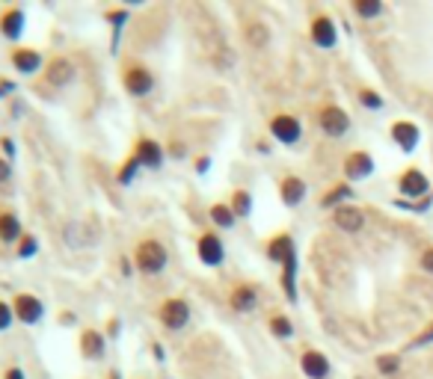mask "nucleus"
Returning a JSON list of instances; mask_svg holds the SVG:
<instances>
[{
    "label": "nucleus",
    "mask_w": 433,
    "mask_h": 379,
    "mask_svg": "<svg viewBox=\"0 0 433 379\" xmlns=\"http://www.w3.org/2000/svg\"><path fill=\"white\" fill-rule=\"evenodd\" d=\"M134 264L140 273L157 276V273L166 270V264H170V252H166V246L161 240H143L134 252Z\"/></svg>",
    "instance_id": "1"
},
{
    "label": "nucleus",
    "mask_w": 433,
    "mask_h": 379,
    "mask_svg": "<svg viewBox=\"0 0 433 379\" xmlns=\"http://www.w3.org/2000/svg\"><path fill=\"white\" fill-rule=\"evenodd\" d=\"M157 317H161V323L166 329H172V332H179V329H184L187 323H190V303L187 299H163L161 308H157Z\"/></svg>",
    "instance_id": "2"
},
{
    "label": "nucleus",
    "mask_w": 433,
    "mask_h": 379,
    "mask_svg": "<svg viewBox=\"0 0 433 379\" xmlns=\"http://www.w3.org/2000/svg\"><path fill=\"white\" fill-rule=\"evenodd\" d=\"M12 311H15V320L24 323V326H36V323L45 320V303L33 294H15Z\"/></svg>",
    "instance_id": "3"
},
{
    "label": "nucleus",
    "mask_w": 433,
    "mask_h": 379,
    "mask_svg": "<svg viewBox=\"0 0 433 379\" xmlns=\"http://www.w3.org/2000/svg\"><path fill=\"white\" fill-rule=\"evenodd\" d=\"M122 86H125L128 95L143 98V95H149L152 89H154V74L145 65L134 63V65H128L125 72H122Z\"/></svg>",
    "instance_id": "4"
},
{
    "label": "nucleus",
    "mask_w": 433,
    "mask_h": 379,
    "mask_svg": "<svg viewBox=\"0 0 433 379\" xmlns=\"http://www.w3.org/2000/svg\"><path fill=\"white\" fill-rule=\"evenodd\" d=\"M318 125L327 136L339 139V136H344L350 131V116H348V110H341L339 104H327L318 113Z\"/></svg>",
    "instance_id": "5"
},
{
    "label": "nucleus",
    "mask_w": 433,
    "mask_h": 379,
    "mask_svg": "<svg viewBox=\"0 0 433 379\" xmlns=\"http://www.w3.org/2000/svg\"><path fill=\"white\" fill-rule=\"evenodd\" d=\"M270 134L273 139H279L282 145H297L300 136H303V125L297 116H288V113H279L270 119Z\"/></svg>",
    "instance_id": "6"
},
{
    "label": "nucleus",
    "mask_w": 433,
    "mask_h": 379,
    "mask_svg": "<svg viewBox=\"0 0 433 379\" xmlns=\"http://www.w3.org/2000/svg\"><path fill=\"white\" fill-rule=\"evenodd\" d=\"M45 81L51 83L54 89H66V86H72L77 81V68L72 59H66V57H54L51 63L45 65Z\"/></svg>",
    "instance_id": "7"
},
{
    "label": "nucleus",
    "mask_w": 433,
    "mask_h": 379,
    "mask_svg": "<svg viewBox=\"0 0 433 379\" xmlns=\"http://www.w3.org/2000/svg\"><path fill=\"white\" fill-rule=\"evenodd\" d=\"M196 255H199V261L205 267H220L225 261V246L220 240V234L205 232L199 240H196Z\"/></svg>",
    "instance_id": "8"
},
{
    "label": "nucleus",
    "mask_w": 433,
    "mask_h": 379,
    "mask_svg": "<svg viewBox=\"0 0 433 379\" xmlns=\"http://www.w3.org/2000/svg\"><path fill=\"white\" fill-rule=\"evenodd\" d=\"M398 193L407 196L410 202L412 198H427L430 196V181L421 169H407L401 178H398Z\"/></svg>",
    "instance_id": "9"
},
{
    "label": "nucleus",
    "mask_w": 433,
    "mask_h": 379,
    "mask_svg": "<svg viewBox=\"0 0 433 379\" xmlns=\"http://www.w3.org/2000/svg\"><path fill=\"white\" fill-rule=\"evenodd\" d=\"M309 36H312V42L318 45L321 51H332V48L339 45V30H336V24H332V18H330V15L312 18Z\"/></svg>",
    "instance_id": "10"
},
{
    "label": "nucleus",
    "mask_w": 433,
    "mask_h": 379,
    "mask_svg": "<svg viewBox=\"0 0 433 379\" xmlns=\"http://www.w3.org/2000/svg\"><path fill=\"white\" fill-rule=\"evenodd\" d=\"M134 157L143 163V169H161L163 161H166V152H163V145L157 143V139L140 136L137 139V145H134Z\"/></svg>",
    "instance_id": "11"
},
{
    "label": "nucleus",
    "mask_w": 433,
    "mask_h": 379,
    "mask_svg": "<svg viewBox=\"0 0 433 379\" xmlns=\"http://www.w3.org/2000/svg\"><path fill=\"white\" fill-rule=\"evenodd\" d=\"M24 27H27V12L21 6H9L0 12V36L6 42H18L24 36Z\"/></svg>",
    "instance_id": "12"
},
{
    "label": "nucleus",
    "mask_w": 433,
    "mask_h": 379,
    "mask_svg": "<svg viewBox=\"0 0 433 379\" xmlns=\"http://www.w3.org/2000/svg\"><path fill=\"white\" fill-rule=\"evenodd\" d=\"M9 63H12V68L18 74L30 77L36 74L39 68H42V54L36 51V48H27V45H15L12 54H9Z\"/></svg>",
    "instance_id": "13"
},
{
    "label": "nucleus",
    "mask_w": 433,
    "mask_h": 379,
    "mask_svg": "<svg viewBox=\"0 0 433 379\" xmlns=\"http://www.w3.org/2000/svg\"><path fill=\"white\" fill-rule=\"evenodd\" d=\"M389 136L392 143H395L401 152H416L419 148V139H421V131L416 122H407V119H401V122H395L389 127Z\"/></svg>",
    "instance_id": "14"
},
{
    "label": "nucleus",
    "mask_w": 433,
    "mask_h": 379,
    "mask_svg": "<svg viewBox=\"0 0 433 379\" xmlns=\"http://www.w3.org/2000/svg\"><path fill=\"white\" fill-rule=\"evenodd\" d=\"M344 178L348 181H362V178H371L374 175V157L368 152H350L344 157Z\"/></svg>",
    "instance_id": "15"
},
{
    "label": "nucleus",
    "mask_w": 433,
    "mask_h": 379,
    "mask_svg": "<svg viewBox=\"0 0 433 379\" xmlns=\"http://www.w3.org/2000/svg\"><path fill=\"white\" fill-rule=\"evenodd\" d=\"M104 332H98V329H83L81 332V356L86 362H101L104 353H107V341H104Z\"/></svg>",
    "instance_id": "16"
},
{
    "label": "nucleus",
    "mask_w": 433,
    "mask_h": 379,
    "mask_svg": "<svg viewBox=\"0 0 433 379\" xmlns=\"http://www.w3.org/2000/svg\"><path fill=\"white\" fill-rule=\"evenodd\" d=\"M332 223H336L341 232L348 234H356L365 228V214L359 211V207H350V205H339L336 211H332Z\"/></svg>",
    "instance_id": "17"
},
{
    "label": "nucleus",
    "mask_w": 433,
    "mask_h": 379,
    "mask_svg": "<svg viewBox=\"0 0 433 379\" xmlns=\"http://www.w3.org/2000/svg\"><path fill=\"white\" fill-rule=\"evenodd\" d=\"M300 367H303V373H306L309 379H330L332 373V365H330V358L318 353V350H306L300 356Z\"/></svg>",
    "instance_id": "18"
},
{
    "label": "nucleus",
    "mask_w": 433,
    "mask_h": 379,
    "mask_svg": "<svg viewBox=\"0 0 433 379\" xmlns=\"http://www.w3.org/2000/svg\"><path fill=\"white\" fill-rule=\"evenodd\" d=\"M306 193H309V187H306V181H303V178H297V175H285V178H282L279 196H282V205H285V207L303 205Z\"/></svg>",
    "instance_id": "19"
},
{
    "label": "nucleus",
    "mask_w": 433,
    "mask_h": 379,
    "mask_svg": "<svg viewBox=\"0 0 433 379\" xmlns=\"http://www.w3.org/2000/svg\"><path fill=\"white\" fill-rule=\"evenodd\" d=\"M229 305H232V311H238V314L255 311V308H259V291H255V285H238L229 296Z\"/></svg>",
    "instance_id": "20"
},
{
    "label": "nucleus",
    "mask_w": 433,
    "mask_h": 379,
    "mask_svg": "<svg viewBox=\"0 0 433 379\" xmlns=\"http://www.w3.org/2000/svg\"><path fill=\"white\" fill-rule=\"evenodd\" d=\"M27 232L21 225V216H18L15 211H0V243H15L21 240Z\"/></svg>",
    "instance_id": "21"
},
{
    "label": "nucleus",
    "mask_w": 433,
    "mask_h": 379,
    "mask_svg": "<svg viewBox=\"0 0 433 379\" xmlns=\"http://www.w3.org/2000/svg\"><path fill=\"white\" fill-rule=\"evenodd\" d=\"M297 252H294V240H291V234H276L273 240L268 243V258L273 264H285L288 258H294Z\"/></svg>",
    "instance_id": "22"
},
{
    "label": "nucleus",
    "mask_w": 433,
    "mask_h": 379,
    "mask_svg": "<svg viewBox=\"0 0 433 379\" xmlns=\"http://www.w3.org/2000/svg\"><path fill=\"white\" fill-rule=\"evenodd\" d=\"M104 18H107V24H110V30H113V42H110V51L116 54V48H119V36H122V30H125V21L131 18V9L128 6H119V9H107L104 12Z\"/></svg>",
    "instance_id": "23"
},
{
    "label": "nucleus",
    "mask_w": 433,
    "mask_h": 379,
    "mask_svg": "<svg viewBox=\"0 0 433 379\" xmlns=\"http://www.w3.org/2000/svg\"><path fill=\"white\" fill-rule=\"evenodd\" d=\"M208 216H211V223L220 225V228H234V223H238V216H234L232 205H223V202L220 205H211Z\"/></svg>",
    "instance_id": "24"
},
{
    "label": "nucleus",
    "mask_w": 433,
    "mask_h": 379,
    "mask_svg": "<svg viewBox=\"0 0 433 379\" xmlns=\"http://www.w3.org/2000/svg\"><path fill=\"white\" fill-rule=\"evenodd\" d=\"M232 211L238 219H247L252 214V193L250 190H234L232 193Z\"/></svg>",
    "instance_id": "25"
},
{
    "label": "nucleus",
    "mask_w": 433,
    "mask_h": 379,
    "mask_svg": "<svg viewBox=\"0 0 433 379\" xmlns=\"http://www.w3.org/2000/svg\"><path fill=\"white\" fill-rule=\"evenodd\" d=\"M140 169H143V163L140 161H137V157L131 154V157H128V161L119 166V172H116V181H119L122 187H131L134 184V178H137V172H140Z\"/></svg>",
    "instance_id": "26"
},
{
    "label": "nucleus",
    "mask_w": 433,
    "mask_h": 379,
    "mask_svg": "<svg viewBox=\"0 0 433 379\" xmlns=\"http://www.w3.org/2000/svg\"><path fill=\"white\" fill-rule=\"evenodd\" d=\"M247 42H250L252 48H268V42H270V30H268V24L252 21V24L247 27Z\"/></svg>",
    "instance_id": "27"
},
{
    "label": "nucleus",
    "mask_w": 433,
    "mask_h": 379,
    "mask_svg": "<svg viewBox=\"0 0 433 379\" xmlns=\"http://www.w3.org/2000/svg\"><path fill=\"white\" fill-rule=\"evenodd\" d=\"M353 196H356V193H353L350 184H336L327 196L321 198V205H323V207H339V202H344V198H353Z\"/></svg>",
    "instance_id": "28"
},
{
    "label": "nucleus",
    "mask_w": 433,
    "mask_h": 379,
    "mask_svg": "<svg viewBox=\"0 0 433 379\" xmlns=\"http://www.w3.org/2000/svg\"><path fill=\"white\" fill-rule=\"evenodd\" d=\"M268 326H270V332L276 335L279 341H288V338H294V323H291L285 314H273Z\"/></svg>",
    "instance_id": "29"
},
{
    "label": "nucleus",
    "mask_w": 433,
    "mask_h": 379,
    "mask_svg": "<svg viewBox=\"0 0 433 379\" xmlns=\"http://www.w3.org/2000/svg\"><path fill=\"white\" fill-rule=\"evenodd\" d=\"M383 6L380 0H356V3H353V12H356L359 18H380L383 15Z\"/></svg>",
    "instance_id": "30"
},
{
    "label": "nucleus",
    "mask_w": 433,
    "mask_h": 379,
    "mask_svg": "<svg viewBox=\"0 0 433 379\" xmlns=\"http://www.w3.org/2000/svg\"><path fill=\"white\" fill-rule=\"evenodd\" d=\"M36 252H39L36 234H24L21 240H18V258H21V261H30V258H36Z\"/></svg>",
    "instance_id": "31"
},
{
    "label": "nucleus",
    "mask_w": 433,
    "mask_h": 379,
    "mask_svg": "<svg viewBox=\"0 0 433 379\" xmlns=\"http://www.w3.org/2000/svg\"><path fill=\"white\" fill-rule=\"evenodd\" d=\"M377 371H380V373H386V376L398 373V371H401V356H395V353L377 356Z\"/></svg>",
    "instance_id": "32"
},
{
    "label": "nucleus",
    "mask_w": 433,
    "mask_h": 379,
    "mask_svg": "<svg viewBox=\"0 0 433 379\" xmlns=\"http://www.w3.org/2000/svg\"><path fill=\"white\" fill-rule=\"evenodd\" d=\"M15 323V311H12V303H3L0 299V332H9Z\"/></svg>",
    "instance_id": "33"
},
{
    "label": "nucleus",
    "mask_w": 433,
    "mask_h": 379,
    "mask_svg": "<svg viewBox=\"0 0 433 379\" xmlns=\"http://www.w3.org/2000/svg\"><path fill=\"white\" fill-rule=\"evenodd\" d=\"M359 101H362V107H368V110H383V98H380V92H374V89H362Z\"/></svg>",
    "instance_id": "34"
},
{
    "label": "nucleus",
    "mask_w": 433,
    "mask_h": 379,
    "mask_svg": "<svg viewBox=\"0 0 433 379\" xmlns=\"http://www.w3.org/2000/svg\"><path fill=\"white\" fill-rule=\"evenodd\" d=\"M0 148H3L6 161H9V163H12V157L18 154V145H15V139H12V136H0Z\"/></svg>",
    "instance_id": "35"
},
{
    "label": "nucleus",
    "mask_w": 433,
    "mask_h": 379,
    "mask_svg": "<svg viewBox=\"0 0 433 379\" xmlns=\"http://www.w3.org/2000/svg\"><path fill=\"white\" fill-rule=\"evenodd\" d=\"M430 341H433V323H430V326H427L425 332H421V335H419V338H416V341H412L410 347H425V344H430Z\"/></svg>",
    "instance_id": "36"
},
{
    "label": "nucleus",
    "mask_w": 433,
    "mask_h": 379,
    "mask_svg": "<svg viewBox=\"0 0 433 379\" xmlns=\"http://www.w3.org/2000/svg\"><path fill=\"white\" fill-rule=\"evenodd\" d=\"M9 178H12V163L6 157H0V184H6Z\"/></svg>",
    "instance_id": "37"
},
{
    "label": "nucleus",
    "mask_w": 433,
    "mask_h": 379,
    "mask_svg": "<svg viewBox=\"0 0 433 379\" xmlns=\"http://www.w3.org/2000/svg\"><path fill=\"white\" fill-rule=\"evenodd\" d=\"M119 332H122V320L119 317H113V320L107 323V338H119Z\"/></svg>",
    "instance_id": "38"
},
{
    "label": "nucleus",
    "mask_w": 433,
    "mask_h": 379,
    "mask_svg": "<svg viewBox=\"0 0 433 379\" xmlns=\"http://www.w3.org/2000/svg\"><path fill=\"white\" fill-rule=\"evenodd\" d=\"M419 264H421V270L433 276V249H427V252L421 255V261H419Z\"/></svg>",
    "instance_id": "39"
},
{
    "label": "nucleus",
    "mask_w": 433,
    "mask_h": 379,
    "mask_svg": "<svg viewBox=\"0 0 433 379\" xmlns=\"http://www.w3.org/2000/svg\"><path fill=\"white\" fill-rule=\"evenodd\" d=\"M170 154L175 157V161H181V157L187 154V145H184V143H172V148H170Z\"/></svg>",
    "instance_id": "40"
},
{
    "label": "nucleus",
    "mask_w": 433,
    "mask_h": 379,
    "mask_svg": "<svg viewBox=\"0 0 433 379\" xmlns=\"http://www.w3.org/2000/svg\"><path fill=\"white\" fill-rule=\"evenodd\" d=\"M3 379H27V373H24V367H9Z\"/></svg>",
    "instance_id": "41"
},
{
    "label": "nucleus",
    "mask_w": 433,
    "mask_h": 379,
    "mask_svg": "<svg viewBox=\"0 0 433 379\" xmlns=\"http://www.w3.org/2000/svg\"><path fill=\"white\" fill-rule=\"evenodd\" d=\"M211 169V157H199V161H196V172L199 175H205Z\"/></svg>",
    "instance_id": "42"
},
{
    "label": "nucleus",
    "mask_w": 433,
    "mask_h": 379,
    "mask_svg": "<svg viewBox=\"0 0 433 379\" xmlns=\"http://www.w3.org/2000/svg\"><path fill=\"white\" fill-rule=\"evenodd\" d=\"M152 353H154V358H157V362H163V358H166V350H163L161 344H152Z\"/></svg>",
    "instance_id": "43"
},
{
    "label": "nucleus",
    "mask_w": 433,
    "mask_h": 379,
    "mask_svg": "<svg viewBox=\"0 0 433 379\" xmlns=\"http://www.w3.org/2000/svg\"><path fill=\"white\" fill-rule=\"evenodd\" d=\"M77 317L74 314H60V326H74Z\"/></svg>",
    "instance_id": "44"
},
{
    "label": "nucleus",
    "mask_w": 433,
    "mask_h": 379,
    "mask_svg": "<svg viewBox=\"0 0 433 379\" xmlns=\"http://www.w3.org/2000/svg\"><path fill=\"white\" fill-rule=\"evenodd\" d=\"M0 89H3V95L6 92H15V83L12 81H0Z\"/></svg>",
    "instance_id": "45"
},
{
    "label": "nucleus",
    "mask_w": 433,
    "mask_h": 379,
    "mask_svg": "<svg viewBox=\"0 0 433 379\" xmlns=\"http://www.w3.org/2000/svg\"><path fill=\"white\" fill-rule=\"evenodd\" d=\"M107 379H122V373H119V371H113V373H110V376H107Z\"/></svg>",
    "instance_id": "46"
},
{
    "label": "nucleus",
    "mask_w": 433,
    "mask_h": 379,
    "mask_svg": "<svg viewBox=\"0 0 433 379\" xmlns=\"http://www.w3.org/2000/svg\"><path fill=\"white\" fill-rule=\"evenodd\" d=\"M0 98H3V89H0Z\"/></svg>",
    "instance_id": "47"
}]
</instances>
